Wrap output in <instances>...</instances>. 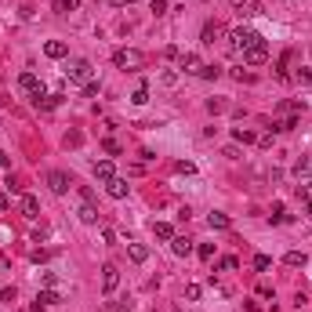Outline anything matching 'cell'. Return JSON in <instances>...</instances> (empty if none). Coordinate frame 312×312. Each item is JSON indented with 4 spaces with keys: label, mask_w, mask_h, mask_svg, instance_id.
<instances>
[{
    "label": "cell",
    "mask_w": 312,
    "mask_h": 312,
    "mask_svg": "<svg viewBox=\"0 0 312 312\" xmlns=\"http://www.w3.org/2000/svg\"><path fill=\"white\" fill-rule=\"evenodd\" d=\"M261 40V36L254 33V29H247V26H236L229 33V48H236V51H247V48H254Z\"/></svg>",
    "instance_id": "6da1fadb"
},
{
    "label": "cell",
    "mask_w": 312,
    "mask_h": 312,
    "mask_svg": "<svg viewBox=\"0 0 312 312\" xmlns=\"http://www.w3.org/2000/svg\"><path fill=\"white\" fill-rule=\"evenodd\" d=\"M65 76H69V80H76V84H87L91 76H95V65H91L87 58H73V62L65 65Z\"/></svg>",
    "instance_id": "7a4b0ae2"
},
{
    "label": "cell",
    "mask_w": 312,
    "mask_h": 312,
    "mask_svg": "<svg viewBox=\"0 0 312 312\" xmlns=\"http://www.w3.org/2000/svg\"><path fill=\"white\" fill-rule=\"evenodd\" d=\"M113 62L120 65V69H135V65H142V55L138 51H127V48H116L113 51Z\"/></svg>",
    "instance_id": "3957f363"
},
{
    "label": "cell",
    "mask_w": 312,
    "mask_h": 312,
    "mask_svg": "<svg viewBox=\"0 0 312 312\" xmlns=\"http://www.w3.org/2000/svg\"><path fill=\"white\" fill-rule=\"evenodd\" d=\"M18 91H26V95H44V84H40V76H36V73H22L18 76Z\"/></svg>",
    "instance_id": "277c9868"
},
{
    "label": "cell",
    "mask_w": 312,
    "mask_h": 312,
    "mask_svg": "<svg viewBox=\"0 0 312 312\" xmlns=\"http://www.w3.org/2000/svg\"><path fill=\"white\" fill-rule=\"evenodd\" d=\"M116 287H120V269H116V265H102V291L113 294Z\"/></svg>",
    "instance_id": "5b68a950"
},
{
    "label": "cell",
    "mask_w": 312,
    "mask_h": 312,
    "mask_svg": "<svg viewBox=\"0 0 312 312\" xmlns=\"http://www.w3.org/2000/svg\"><path fill=\"white\" fill-rule=\"evenodd\" d=\"M265 58H269V48H265V40H258L254 48H247V51H243V62H247V65H261Z\"/></svg>",
    "instance_id": "8992f818"
},
{
    "label": "cell",
    "mask_w": 312,
    "mask_h": 312,
    "mask_svg": "<svg viewBox=\"0 0 312 312\" xmlns=\"http://www.w3.org/2000/svg\"><path fill=\"white\" fill-rule=\"evenodd\" d=\"M127 189H131L127 178H113V182H105V192H109L113 200H124V196H127Z\"/></svg>",
    "instance_id": "52a82bcc"
},
{
    "label": "cell",
    "mask_w": 312,
    "mask_h": 312,
    "mask_svg": "<svg viewBox=\"0 0 312 312\" xmlns=\"http://www.w3.org/2000/svg\"><path fill=\"white\" fill-rule=\"evenodd\" d=\"M48 185H51V192H58V196H62V192L69 189V174H62V171H51V174H48Z\"/></svg>",
    "instance_id": "ba28073f"
},
{
    "label": "cell",
    "mask_w": 312,
    "mask_h": 312,
    "mask_svg": "<svg viewBox=\"0 0 312 312\" xmlns=\"http://www.w3.org/2000/svg\"><path fill=\"white\" fill-rule=\"evenodd\" d=\"M44 55H48V58H65V55H69V44H65V40H48V44H44Z\"/></svg>",
    "instance_id": "9c48e42d"
},
{
    "label": "cell",
    "mask_w": 312,
    "mask_h": 312,
    "mask_svg": "<svg viewBox=\"0 0 312 312\" xmlns=\"http://www.w3.org/2000/svg\"><path fill=\"white\" fill-rule=\"evenodd\" d=\"M95 178H98V182H113V178H116L113 160H98V164H95Z\"/></svg>",
    "instance_id": "30bf717a"
},
{
    "label": "cell",
    "mask_w": 312,
    "mask_h": 312,
    "mask_svg": "<svg viewBox=\"0 0 312 312\" xmlns=\"http://www.w3.org/2000/svg\"><path fill=\"white\" fill-rule=\"evenodd\" d=\"M283 261H287L291 269H305V265H308V254H305V251H287Z\"/></svg>",
    "instance_id": "8fae6325"
},
{
    "label": "cell",
    "mask_w": 312,
    "mask_h": 312,
    "mask_svg": "<svg viewBox=\"0 0 312 312\" xmlns=\"http://www.w3.org/2000/svg\"><path fill=\"white\" fill-rule=\"evenodd\" d=\"M207 221H211V229H232V218H229V214H221V211H211V214H207Z\"/></svg>",
    "instance_id": "7c38bea8"
},
{
    "label": "cell",
    "mask_w": 312,
    "mask_h": 312,
    "mask_svg": "<svg viewBox=\"0 0 312 312\" xmlns=\"http://www.w3.org/2000/svg\"><path fill=\"white\" fill-rule=\"evenodd\" d=\"M127 254H131L135 265H142V261L149 258V247H145V243H127Z\"/></svg>",
    "instance_id": "4fadbf2b"
},
{
    "label": "cell",
    "mask_w": 312,
    "mask_h": 312,
    "mask_svg": "<svg viewBox=\"0 0 312 312\" xmlns=\"http://www.w3.org/2000/svg\"><path fill=\"white\" fill-rule=\"evenodd\" d=\"M171 251H174L178 258H185V254L192 251V240H185V236H174V240H171Z\"/></svg>",
    "instance_id": "5bb4252c"
},
{
    "label": "cell",
    "mask_w": 312,
    "mask_h": 312,
    "mask_svg": "<svg viewBox=\"0 0 312 312\" xmlns=\"http://www.w3.org/2000/svg\"><path fill=\"white\" fill-rule=\"evenodd\" d=\"M178 62H182V73H200V65H204L196 55H182Z\"/></svg>",
    "instance_id": "9a60e30c"
},
{
    "label": "cell",
    "mask_w": 312,
    "mask_h": 312,
    "mask_svg": "<svg viewBox=\"0 0 312 312\" xmlns=\"http://www.w3.org/2000/svg\"><path fill=\"white\" fill-rule=\"evenodd\" d=\"M152 232H156V240H174V229L167 221H152Z\"/></svg>",
    "instance_id": "2e32d148"
},
{
    "label": "cell",
    "mask_w": 312,
    "mask_h": 312,
    "mask_svg": "<svg viewBox=\"0 0 312 312\" xmlns=\"http://www.w3.org/2000/svg\"><path fill=\"white\" fill-rule=\"evenodd\" d=\"M22 214H26V218H36V214H40V204H36V196H22Z\"/></svg>",
    "instance_id": "e0dca14e"
},
{
    "label": "cell",
    "mask_w": 312,
    "mask_h": 312,
    "mask_svg": "<svg viewBox=\"0 0 312 312\" xmlns=\"http://www.w3.org/2000/svg\"><path fill=\"white\" fill-rule=\"evenodd\" d=\"M200 36H204V44H214V40H218V36H221V29H218V22H207Z\"/></svg>",
    "instance_id": "ac0fdd59"
},
{
    "label": "cell",
    "mask_w": 312,
    "mask_h": 312,
    "mask_svg": "<svg viewBox=\"0 0 312 312\" xmlns=\"http://www.w3.org/2000/svg\"><path fill=\"white\" fill-rule=\"evenodd\" d=\"M58 98H62V95H36L33 102H36V109H55V105H58Z\"/></svg>",
    "instance_id": "d6986e66"
},
{
    "label": "cell",
    "mask_w": 312,
    "mask_h": 312,
    "mask_svg": "<svg viewBox=\"0 0 312 312\" xmlns=\"http://www.w3.org/2000/svg\"><path fill=\"white\" fill-rule=\"evenodd\" d=\"M80 221H84V225H95V221H98V211H95V204H84V207H80Z\"/></svg>",
    "instance_id": "ffe728a7"
},
{
    "label": "cell",
    "mask_w": 312,
    "mask_h": 312,
    "mask_svg": "<svg viewBox=\"0 0 312 312\" xmlns=\"http://www.w3.org/2000/svg\"><path fill=\"white\" fill-rule=\"evenodd\" d=\"M196 76H204V80H218V76H221V65H207V62H204Z\"/></svg>",
    "instance_id": "44dd1931"
},
{
    "label": "cell",
    "mask_w": 312,
    "mask_h": 312,
    "mask_svg": "<svg viewBox=\"0 0 312 312\" xmlns=\"http://www.w3.org/2000/svg\"><path fill=\"white\" fill-rule=\"evenodd\" d=\"M80 8V0H55V11L58 15H69V11H76Z\"/></svg>",
    "instance_id": "7402d4cb"
},
{
    "label": "cell",
    "mask_w": 312,
    "mask_h": 312,
    "mask_svg": "<svg viewBox=\"0 0 312 312\" xmlns=\"http://www.w3.org/2000/svg\"><path fill=\"white\" fill-rule=\"evenodd\" d=\"M232 138H236V142H243V145L258 142V135H254V131H247V127H236V131H232Z\"/></svg>",
    "instance_id": "603a6c76"
},
{
    "label": "cell",
    "mask_w": 312,
    "mask_h": 312,
    "mask_svg": "<svg viewBox=\"0 0 312 312\" xmlns=\"http://www.w3.org/2000/svg\"><path fill=\"white\" fill-rule=\"evenodd\" d=\"M36 301H40V305H58L62 298H58V291H51V287H48V291H40V294H36Z\"/></svg>",
    "instance_id": "cb8c5ba5"
},
{
    "label": "cell",
    "mask_w": 312,
    "mask_h": 312,
    "mask_svg": "<svg viewBox=\"0 0 312 312\" xmlns=\"http://www.w3.org/2000/svg\"><path fill=\"white\" fill-rule=\"evenodd\" d=\"M102 149L109 152V156H120L124 149H120V142H116V138H102Z\"/></svg>",
    "instance_id": "d4e9b609"
},
{
    "label": "cell",
    "mask_w": 312,
    "mask_h": 312,
    "mask_svg": "<svg viewBox=\"0 0 312 312\" xmlns=\"http://www.w3.org/2000/svg\"><path fill=\"white\" fill-rule=\"evenodd\" d=\"M105 312H131V301H105Z\"/></svg>",
    "instance_id": "484cf974"
},
{
    "label": "cell",
    "mask_w": 312,
    "mask_h": 312,
    "mask_svg": "<svg viewBox=\"0 0 312 312\" xmlns=\"http://www.w3.org/2000/svg\"><path fill=\"white\" fill-rule=\"evenodd\" d=\"M240 261L236 258H232V254H225V258H218V269H225V272H232V269H236Z\"/></svg>",
    "instance_id": "4316f807"
},
{
    "label": "cell",
    "mask_w": 312,
    "mask_h": 312,
    "mask_svg": "<svg viewBox=\"0 0 312 312\" xmlns=\"http://www.w3.org/2000/svg\"><path fill=\"white\" fill-rule=\"evenodd\" d=\"M149 11H152V15H167L171 8H167V0H152V4H149Z\"/></svg>",
    "instance_id": "83f0119b"
},
{
    "label": "cell",
    "mask_w": 312,
    "mask_h": 312,
    "mask_svg": "<svg viewBox=\"0 0 312 312\" xmlns=\"http://www.w3.org/2000/svg\"><path fill=\"white\" fill-rule=\"evenodd\" d=\"M269 265H272L269 254H258V258H254V269H258V272H269Z\"/></svg>",
    "instance_id": "f1b7e54d"
},
{
    "label": "cell",
    "mask_w": 312,
    "mask_h": 312,
    "mask_svg": "<svg viewBox=\"0 0 312 312\" xmlns=\"http://www.w3.org/2000/svg\"><path fill=\"white\" fill-rule=\"evenodd\" d=\"M232 76H236V80H240V84H251V80H254V76H251V73H243V65H240V69H232Z\"/></svg>",
    "instance_id": "f546056e"
},
{
    "label": "cell",
    "mask_w": 312,
    "mask_h": 312,
    "mask_svg": "<svg viewBox=\"0 0 312 312\" xmlns=\"http://www.w3.org/2000/svg\"><path fill=\"white\" fill-rule=\"evenodd\" d=\"M131 102H135V105H145V102H149V91H145V87H138V91H135V98H131Z\"/></svg>",
    "instance_id": "4dcf8cb0"
},
{
    "label": "cell",
    "mask_w": 312,
    "mask_h": 312,
    "mask_svg": "<svg viewBox=\"0 0 312 312\" xmlns=\"http://www.w3.org/2000/svg\"><path fill=\"white\" fill-rule=\"evenodd\" d=\"M185 298L196 301V298H200V283H189V287H185Z\"/></svg>",
    "instance_id": "1f68e13d"
},
{
    "label": "cell",
    "mask_w": 312,
    "mask_h": 312,
    "mask_svg": "<svg viewBox=\"0 0 312 312\" xmlns=\"http://www.w3.org/2000/svg\"><path fill=\"white\" fill-rule=\"evenodd\" d=\"M178 174H196V164H189V160H182V164H178Z\"/></svg>",
    "instance_id": "d6a6232c"
},
{
    "label": "cell",
    "mask_w": 312,
    "mask_h": 312,
    "mask_svg": "<svg viewBox=\"0 0 312 312\" xmlns=\"http://www.w3.org/2000/svg\"><path fill=\"white\" fill-rule=\"evenodd\" d=\"M84 95L95 98V95H98V80H87V84H84Z\"/></svg>",
    "instance_id": "836d02e7"
},
{
    "label": "cell",
    "mask_w": 312,
    "mask_h": 312,
    "mask_svg": "<svg viewBox=\"0 0 312 312\" xmlns=\"http://www.w3.org/2000/svg\"><path fill=\"white\" fill-rule=\"evenodd\" d=\"M200 258L211 261V258H214V247H211V243H200Z\"/></svg>",
    "instance_id": "e575fe53"
},
{
    "label": "cell",
    "mask_w": 312,
    "mask_h": 312,
    "mask_svg": "<svg viewBox=\"0 0 312 312\" xmlns=\"http://www.w3.org/2000/svg\"><path fill=\"white\" fill-rule=\"evenodd\" d=\"M221 109H225V102H218V98L207 102V113H221Z\"/></svg>",
    "instance_id": "d590c367"
},
{
    "label": "cell",
    "mask_w": 312,
    "mask_h": 312,
    "mask_svg": "<svg viewBox=\"0 0 312 312\" xmlns=\"http://www.w3.org/2000/svg\"><path fill=\"white\" fill-rule=\"evenodd\" d=\"M298 80L301 84H312V69H298Z\"/></svg>",
    "instance_id": "8d00e7d4"
},
{
    "label": "cell",
    "mask_w": 312,
    "mask_h": 312,
    "mask_svg": "<svg viewBox=\"0 0 312 312\" xmlns=\"http://www.w3.org/2000/svg\"><path fill=\"white\" fill-rule=\"evenodd\" d=\"M0 167H11V156H8L4 149H0Z\"/></svg>",
    "instance_id": "74e56055"
},
{
    "label": "cell",
    "mask_w": 312,
    "mask_h": 312,
    "mask_svg": "<svg viewBox=\"0 0 312 312\" xmlns=\"http://www.w3.org/2000/svg\"><path fill=\"white\" fill-rule=\"evenodd\" d=\"M8 207H11V200H8V196H4V192H0V214H4V211H8Z\"/></svg>",
    "instance_id": "f35d334b"
},
{
    "label": "cell",
    "mask_w": 312,
    "mask_h": 312,
    "mask_svg": "<svg viewBox=\"0 0 312 312\" xmlns=\"http://www.w3.org/2000/svg\"><path fill=\"white\" fill-rule=\"evenodd\" d=\"M229 4H232V8H243V4H247V0H229Z\"/></svg>",
    "instance_id": "ab89813d"
},
{
    "label": "cell",
    "mask_w": 312,
    "mask_h": 312,
    "mask_svg": "<svg viewBox=\"0 0 312 312\" xmlns=\"http://www.w3.org/2000/svg\"><path fill=\"white\" fill-rule=\"evenodd\" d=\"M305 211H308V218H312V200H308V204H305Z\"/></svg>",
    "instance_id": "60d3db41"
},
{
    "label": "cell",
    "mask_w": 312,
    "mask_h": 312,
    "mask_svg": "<svg viewBox=\"0 0 312 312\" xmlns=\"http://www.w3.org/2000/svg\"><path fill=\"white\" fill-rule=\"evenodd\" d=\"M305 189H312V178H308V182H305Z\"/></svg>",
    "instance_id": "b9f144b4"
}]
</instances>
